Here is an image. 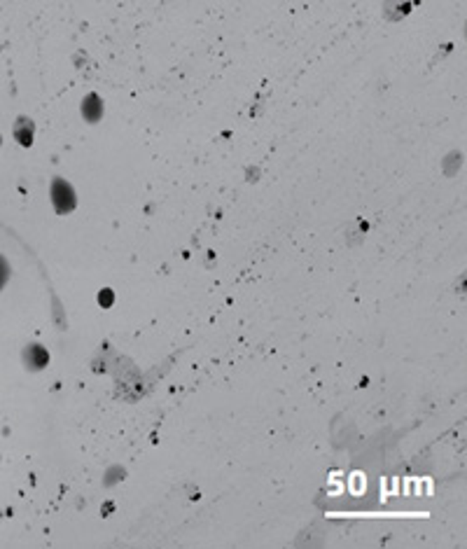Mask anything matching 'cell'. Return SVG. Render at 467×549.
Listing matches in <instances>:
<instances>
[{
	"label": "cell",
	"mask_w": 467,
	"mask_h": 549,
	"mask_svg": "<svg viewBox=\"0 0 467 549\" xmlns=\"http://www.w3.org/2000/svg\"><path fill=\"white\" fill-rule=\"evenodd\" d=\"M82 112H85V119L87 122H99L101 115H103V103L101 98L96 94H89L85 98V103H82Z\"/></svg>",
	"instance_id": "2"
},
{
	"label": "cell",
	"mask_w": 467,
	"mask_h": 549,
	"mask_svg": "<svg viewBox=\"0 0 467 549\" xmlns=\"http://www.w3.org/2000/svg\"><path fill=\"white\" fill-rule=\"evenodd\" d=\"M7 276H10V266H7L5 257H0V290L7 283Z\"/></svg>",
	"instance_id": "4"
},
{
	"label": "cell",
	"mask_w": 467,
	"mask_h": 549,
	"mask_svg": "<svg viewBox=\"0 0 467 549\" xmlns=\"http://www.w3.org/2000/svg\"><path fill=\"white\" fill-rule=\"evenodd\" d=\"M51 203H54L56 213H71L75 208V203H78L73 187L61 178L51 182Z\"/></svg>",
	"instance_id": "1"
},
{
	"label": "cell",
	"mask_w": 467,
	"mask_h": 549,
	"mask_svg": "<svg viewBox=\"0 0 467 549\" xmlns=\"http://www.w3.org/2000/svg\"><path fill=\"white\" fill-rule=\"evenodd\" d=\"M14 136H17V141H19L21 145H31V141H33V126H31V122H28V119L17 122V126H14Z\"/></svg>",
	"instance_id": "3"
},
{
	"label": "cell",
	"mask_w": 467,
	"mask_h": 549,
	"mask_svg": "<svg viewBox=\"0 0 467 549\" xmlns=\"http://www.w3.org/2000/svg\"><path fill=\"white\" fill-rule=\"evenodd\" d=\"M101 295H103V297H101V304H103V307H108V304H110V297H112V293H110V290H103Z\"/></svg>",
	"instance_id": "5"
}]
</instances>
